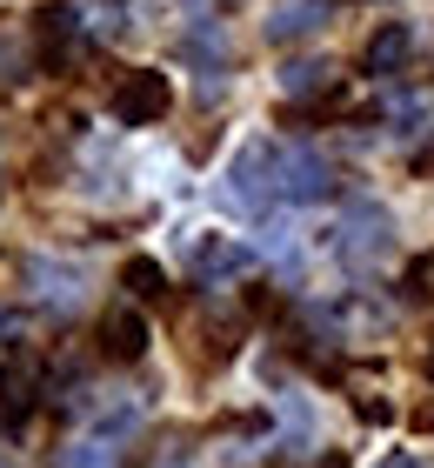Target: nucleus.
Returning a JSON list of instances; mask_svg holds the SVG:
<instances>
[{"instance_id": "f257e3e1", "label": "nucleus", "mask_w": 434, "mask_h": 468, "mask_svg": "<svg viewBox=\"0 0 434 468\" xmlns=\"http://www.w3.org/2000/svg\"><path fill=\"white\" fill-rule=\"evenodd\" d=\"M274 195L281 201H328L334 195V167L314 147H274Z\"/></svg>"}, {"instance_id": "f03ea898", "label": "nucleus", "mask_w": 434, "mask_h": 468, "mask_svg": "<svg viewBox=\"0 0 434 468\" xmlns=\"http://www.w3.org/2000/svg\"><path fill=\"white\" fill-rule=\"evenodd\" d=\"M341 254H347L355 268H375V261H387V254H395V215H387L381 201H361L355 215H347Z\"/></svg>"}, {"instance_id": "7ed1b4c3", "label": "nucleus", "mask_w": 434, "mask_h": 468, "mask_svg": "<svg viewBox=\"0 0 434 468\" xmlns=\"http://www.w3.org/2000/svg\"><path fill=\"white\" fill-rule=\"evenodd\" d=\"M167 108H174V88H167V74H154V68L127 74L114 88V121L121 127H154Z\"/></svg>"}, {"instance_id": "20e7f679", "label": "nucleus", "mask_w": 434, "mask_h": 468, "mask_svg": "<svg viewBox=\"0 0 434 468\" xmlns=\"http://www.w3.org/2000/svg\"><path fill=\"white\" fill-rule=\"evenodd\" d=\"M408 54H415V27H408V20H381V27L367 34V48H361V74L387 80Z\"/></svg>"}, {"instance_id": "39448f33", "label": "nucleus", "mask_w": 434, "mask_h": 468, "mask_svg": "<svg viewBox=\"0 0 434 468\" xmlns=\"http://www.w3.org/2000/svg\"><path fill=\"white\" fill-rule=\"evenodd\" d=\"M101 355H107V361H141V355H147V322H141V308L101 314Z\"/></svg>"}, {"instance_id": "423d86ee", "label": "nucleus", "mask_w": 434, "mask_h": 468, "mask_svg": "<svg viewBox=\"0 0 434 468\" xmlns=\"http://www.w3.org/2000/svg\"><path fill=\"white\" fill-rule=\"evenodd\" d=\"M194 274L201 282H234V274H248V248L228 241V234H201L194 241Z\"/></svg>"}, {"instance_id": "0eeeda50", "label": "nucleus", "mask_w": 434, "mask_h": 468, "mask_svg": "<svg viewBox=\"0 0 434 468\" xmlns=\"http://www.w3.org/2000/svg\"><path fill=\"white\" fill-rule=\"evenodd\" d=\"M68 14L87 40H121L127 34V0H68Z\"/></svg>"}, {"instance_id": "6e6552de", "label": "nucleus", "mask_w": 434, "mask_h": 468, "mask_svg": "<svg viewBox=\"0 0 434 468\" xmlns=\"http://www.w3.org/2000/svg\"><path fill=\"white\" fill-rule=\"evenodd\" d=\"M328 20V0H281L274 20H268V40H301Z\"/></svg>"}, {"instance_id": "1a4fd4ad", "label": "nucleus", "mask_w": 434, "mask_h": 468, "mask_svg": "<svg viewBox=\"0 0 434 468\" xmlns=\"http://www.w3.org/2000/svg\"><path fill=\"white\" fill-rule=\"evenodd\" d=\"M328 88H334V68H328V60H294V68L281 74V94H288V101H301V94H328Z\"/></svg>"}, {"instance_id": "9d476101", "label": "nucleus", "mask_w": 434, "mask_h": 468, "mask_svg": "<svg viewBox=\"0 0 434 468\" xmlns=\"http://www.w3.org/2000/svg\"><path fill=\"white\" fill-rule=\"evenodd\" d=\"M127 288H134V302H161V294H167L161 261H127Z\"/></svg>"}, {"instance_id": "9b49d317", "label": "nucleus", "mask_w": 434, "mask_h": 468, "mask_svg": "<svg viewBox=\"0 0 434 468\" xmlns=\"http://www.w3.org/2000/svg\"><path fill=\"white\" fill-rule=\"evenodd\" d=\"M381 468H421V462H415V455H387Z\"/></svg>"}, {"instance_id": "f8f14e48", "label": "nucleus", "mask_w": 434, "mask_h": 468, "mask_svg": "<svg viewBox=\"0 0 434 468\" xmlns=\"http://www.w3.org/2000/svg\"><path fill=\"white\" fill-rule=\"evenodd\" d=\"M314 468H355V462H347V455H321Z\"/></svg>"}]
</instances>
